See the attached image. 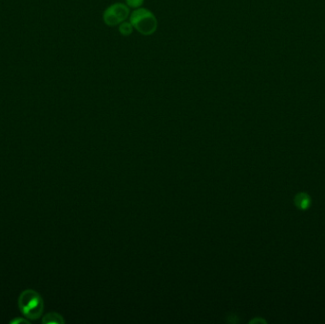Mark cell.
<instances>
[{"instance_id": "1", "label": "cell", "mask_w": 325, "mask_h": 324, "mask_svg": "<svg viewBox=\"0 0 325 324\" xmlns=\"http://www.w3.org/2000/svg\"><path fill=\"white\" fill-rule=\"evenodd\" d=\"M18 308L23 316L35 320L42 316L44 311V301L40 294L32 289H27L18 298Z\"/></svg>"}, {"instance_id": "2", "label": "cell", "mask_w": 325, "mask_h": 324, "mask_svg": "<svg viewBox=\"0 0 325 324\" xmlns=\"http://www.w3.org/2000/svg\"><path fill=\"white\" fill-rule=\"evenodd\" d=\"M130 22L133 29L143 35H151L158 28V21L154 15L147 9L137 8L130 15Z\"/></svg>"}, {"instance_id": "3", "label": "cell", "mask_w": 325, "mask_h": 324, "mask_svg": "<svg viewBox=\"0 0 325 324\" xmlns=\"http://www.w3.org/2000/svg\"><path fill=\"white\" fill-rule=\"evenodd\" d=\"M130 8L125 3H114L105 10L103 14L104 23L108 27H116L130 17Z\"/></svg>"}, {"instance_id": "4", "label": "cell", "mask_w": 325, "mask_h": 324, "mask_svg": "<svg viewBox=\"0 0 325 324\" xmlns=\"http://www.w3.org/2000/svg\"><path fill=\"white\" fill-rule=\"evenodd\" d=\"M295 204L299 209L304 210V209L309 208L310 198L308 197V195L305 193L298 194L295 198Z\"/></svg>"}, {"instance_id": "5", "label": "cell", "mask_w": 325, "mask_h": 324, "mask_svg": "<svg viewBox=\"0 0 325 324\" xmlns=\"http://www.w3.org/2000/svg\"><path fill=\"white\" fill-rule=\"evenodd\" d=\"M43 323H64L62 316L57 313H48L42 318Z\"/></svg>"}, {"instance_id": "6", "label": "cell", "mask_w": 325, "mask_h": 324, "mask_svg": "<svg viewBox=\"0 0 325 324\" xmlns=\"http://www.w3.org/2000/svg\"><path fill=\"white\" fill-rule=\"evenodd\" d=\"M133 30L134 29L130 21L129 22L124 21L123 23H121L118 26V31L120 32V34L123 36H130L133 32Z\"/></svg>"}, {"instance_id": "7", "label": "cell", "mask_w": 325, "mask_h": 324, "mask_svg": "<svg viewBox=\"0 0 325 324\" xmlns=\"http://www.w3.org/2000/svg\"><path fill=\"white\" fill-rule=\"evenodd\" d=\"M145 0H126V5L129 8L137 9L140 8Z\"/></svg>"}, {"instance_id": "8", "label": "cell", "mask_w": 325, "mask_h": 324, "mask_svg": "<svg viewBox=\"0 0 325 324\" xmlns=\"http://www.w3.org/2000/svg\"><path fill=\"white\" fill-rule=\"evenodd\" d=\"M11 323H29V321H28V320H26V319H24V318H16V319L12 320V321H11Z\"/></svg>"}]
</instances>
